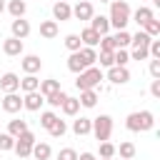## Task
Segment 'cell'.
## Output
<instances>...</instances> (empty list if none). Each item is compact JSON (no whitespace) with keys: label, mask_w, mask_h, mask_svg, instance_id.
<instances>
[{"label":"cell","mask_w":160,"mask_h":160,"mask_svg":"<svg viewBox=\"0 0 160 160\" xmlns=\"http://www.w3.org/2000/svg\"><path fill=\"white\" fill-rule=\"evenodd\" d=\"M115 155V145L108 140V142H100V158H112Z\"/></svg>","instance_id":"f35d334b"},{"label":"cell","mask_w":160,"mask_h":160,"mask_svg":"<svg viewBox=\"0 0 160 160\" xmlns=\"http://www.w3.org/2000/svg\"><path fill=\"white\" fill-rule=\"evenodd\" d=\"M32 145H35V135L30 132V130H25L18 140H15V155L18 158H30V152H32Z\"/></svg>","instance_id":"5b68a950"},{"label":"cell","mask_w":160,"mask_h":160,"mask_svg":"<svg viewBox=\"0 0 160 160\" xmlns=\"http://www.w3.org/2000/svg\"><path fill=\"white\" fill-rule=\"evenodd\" d=\"M20 108H22V98H20L18 92H8V95L2 98V110H5V112L15 115V112H20Z\"/></svg>","instance_id":"ba28073f"},{"label":"cell","mask_w":160,"mask_h":160,"mask_svg":"<svg viewBox=\"0 0 160 160\" xmlns=\"http://www.w3.org/2000/svg\"><path fill=\"white\" fill-rule=\"evenodd\" d=\"M100 2H112V0H100Z\"/></svg>","instance_id":"c3c4849f"},{"label":"cell","mask_w":160,"mask_h":160,"mask_svg":"<svg viewBox=\"0 0 160 160\" xmlns=\"http://www.w3.org/2000/svg\"><path fill=\"white\" fill-rule=\"evenodd\" d=\"M90 132L95 135V140L108 142V140H110V135H112V118H110V115H100V118H95V120H92V130H90Z\"/></svg>","instance_id":"277c9868"},{"label":"cell","mask_w":160,"mask_h":160,"mask_svg":"<svg viewBox=\"0 0 160 160\" xmlns=\"http://www.w3.org/2000/svg\"><path fill=\"white\" fill-rule=\"evenodd\" d=\"M90 28L102 38V35H108V32H110V20H108L105 15H92V18H90Z\"/></svg>","instance_id":"7c38bea8"},{"label":"cell","mask_w":160,"mask_h":160,"mask_svg":"<svg viewBox=\"0 0 160 160\" xmlns=\"http://www.w3.org/2000/svg\"><path fill=\"white\" fill-rule=\"evenodd\" d=\"M152 5H160V0H152Z\"/></svg>","instance_id":"7dc6e473"},{"label":"cell","mask_w":160,"mask_h":160,"mask_svg":"<svg viewBox=\"0 0 160 160\" xmlns=\"http://www.w3.org/2000/svg\"><path fill=\"white\" fill-rule=\"evenodd\" d=\"M58 160H78V152H75L72 148H62V150L58 152Z\"/></svg>","instance_id":"60d3db41"},{"label":"cell","mask_w":160,"mask_h":160,"mask_svg":"<svg viewBox=\"0 0 160 160\" xmlns=\"http://www.w3.org/2000/svg\"><path fill=\"white\" fill-rule=\"evenodd\" d=\"M120 160H122V158H120Z\"/></svg>","instance_id":"816d5d0a"},{"label":"cell","mask_w":160,"mask_h":160,"mask_svg":"<svg viewBox=\"0 0 160 160\" xmlns=\"http://www.w3.org/2000/svg\"><path fill=\"white\" fill-rule=\"evenodd\" d=\"M80 42H82L85 48H95V45L100 42V35H98L92 28H85V30L80 32Z\"/></svg>","instance_id":"ffe728a7"},{"label":"cell","mask_w":160,"mask_h":160,"mask_svg":"<svg viewBox=\"0 0 160 160\" xmlns=\"http://www.w3.org/2000/svg\"><path fill=\"white\" fill-rule=\"evenodd\" d=\"M62 2H70V0H62Z\"/></svg>","instance_id":"f907efd6"},{"label":"cell","mask_w":160,"mask_h":160,"mask_svg":"<svg viewBox=\"0 0 160 160\" xmlns=\"http://www.w3.org/2000/svg\"><path fill=\"white\" fill-rule=\"evenodd\" d=\"M5 10H8L12 18H22L25 10H28V5H25V0H10V2L5 5Z\"/></svg>","instance_id":"603a6c76"},{"label":"cell","mask_w":160,"mask_h":160,"mask_svg":"<svg viewBox=\"0 0 160 160\" xmlns=\"http://www.w3.org/2000/svg\"><path fill=\"white\" fill-rule=\"evenodd\" d=\"M42 102H45V98L35 90V92H25V98H22V108L25 110H30V112H38L40 108H42Z\"/></svg>","instance_id":"9c48e42d"},{"label":"cell","mask_w":160,"mask_h":160,"mask_svg":"<svg viewBox=\"0 0 160 160\" xmlns=\"http://www.w3.org/2000/svg\"><path fill=\"white\" fill-rule=\"evenodd\" d=\"M55 120H58V115H55V112H50V110H48V112H40V125H42L45 130H50Z\"/></svg>","instance_id":"8d00e7d4"},{"label":"cell","mask_w":160,"mask_h":160,"mask_svg":"<svg viewBox=\"0 0 160 160\" xmlns=\"http://www.w3.org/2000/svg\"><path fill=\"white\" fill-rule=\"evenodd\" d=\"M128 60H130V55H128L125 50H115V52H112V62H115L118 68H128Z\"/></svg>","instance_id":"d590c367"},{"label":"cell","mask_w":160,"mask_h":160,"mask_svg":"<svg viewBox=\"0 0 160 160\" xmlns=\"http://www.w3.org/2000/svg\"><path fill=\"white\" fill-rule=\"evenodd\" d=\"M90 130H92V120L90 118H78V120H72V132L75 135H90Z\"/></svg>","instance_id":"ac0fdd59"},{"label":"cell","mask_w":160,"mask_h":160,"mask_svg":"<svg viewBox=\"0 0 160 160\" xmlns=\"http://www.w3.org/2000/svg\"><path fill=\"white\" fill-rule=\"evenodd\" d=\"M98 45H100V50H102V52H115V50H118V48H115V42H112V35H102Z\"/></svg>","instance_id":"e575fe53"},{"label":"cell","mask_w":160,"mask_h":160,"mask_svg":"<svg viewBox=\"0 0 160 160\" xmlns=\"http://www.w3.org/2000/svg\"><path fill=\"white\" fill-rule=\"evenodd\" d=\"M152 125H155V118L150 110H135L125 118V128L130 132H145V130H152Z\"/></svg>","instance_id":"6da1fadb"},{"label":"cell","mask_w":160,"mask_h":160,"mask_svg":"<svg viewBox=\"0 0 160 160\" xmlns=\"http://www.w3.org/2000/svg\"><path fill=\"white\" fill-rule=\"evenodd\" d=\"M52 15H55V22L58 20H70L72 18V8H70V2H55L52 5Z\"/></svg>","instance_id":"9a60e30c"},{"label":"cell","mask_w":160,"mask_h":160,"mask_svg":"<svg viewBox=\"0 0 160 160\" xmlns=\"http://www.w3.org/2000/svg\"><path fill=\"white\" fill-rule=\"evenodd\" d=\"M65 48H68L70 52H78V50L82 48V42H80V35H75V32L65 35Z\"/></svg>","instance_id":"1f68e13d"},{"label":"cell","mask_w":160,"mask_h":160,"mask_svg":"<svg viewBox=\"0 0 160 160\" xmlns=\"http://www.w3.org/2000/svg\"><path fill=\"white\" fill-rule=\"evenodd\" d=\"M48 132H50L52 138H62V135L68 132V125H65V120H60V118H58V120L52 122V128H50Z\"/></svg>","instance_id":"d6a6232c"},{"label":"cell","mask_w":160,"mask_h":160,"mask_svg":"<svg viewBox=\"0 0 160 160\" xmlns=\"http://www.w3.org/2000/svg\"><path fill=\"white\" fill-rule=\"evenodd\" d=\"M25 130H28V122H25V120H10V122H8V135H12L15 140H18Z\"/></svg>","instance_id":"d4e9b609"},{"label":"cell","mask_w":160,"mask_h":160,"mask_svg":"<svg viewBox=\"0 0 160 160\" xmlns=\"http://www.w3.org/2000/svg\"><path fill=\"white\" fill-rule=\"evenodd\" d=\"M15 148V138L8 135V132H0V152L2 150H12Z\"/></svg>","instance_id":"74e56055"},{"label":"cell","mask_w":160,"mask_h":160,"mask_svg":"<svg viewBox=\"0 0 160 160\" xmlns=\"http://www.w3.org/2000/svg\"><path fill=\"white\" fill-rule=\"evenodd\" d=\"M10 30H12V38L22 40V38H28V35H30V22H28V20H22V18H15V20H12V25H10Z\"/></svg>","instance_id":"4fadbf2b"},{"label":"cell","mask_w":160,"mask_h":160,"mask_svg":"<svg viewBox=\"0 0 160 160\" xmlns=\"http://www.w3.org/2000/svg\"><path fill=\"white\" fill-rule=\"evenodd\" d=\"M40 68H42V60H40L38 55H25V58H22V70H25V75H35V72H40Z\"/></svg>","instance_id":"5bb4252c"},{"label":"cell","mask_w":160,"mask_h":160,"mask_svg":"<svg viewBox=\"0 0 160 160\" xmlns=\"http://www.w3.org/2000/svg\"><path fill=\"white\" fill-rule=\"evenodd\" d=\"M150 95L152 98H160V80H152L150 82Z\"/></svg>","instance_id":"ee69618b"},{"label":"cell","mask_w":160,"mask_h":160,"mask_svg":"<svg viewBox=\"0 0 160 160\" xmlns=\"http://www.w3.org/2000/svg\"><path fill=\"white\" fill-rule=\"evenodd\" d=\"M78 52H80V58L85 60V65H88V68H92V65L98 62V52H95V48H85V45H82Z\"/></svg>","instance_id":"83f0119b"},{"label":"cell","mask_w":160,"mask_h":160,"mask_svg":"<svg viewBox=\"0 0 160 160\" xmlns=\"http://www.w3.org/2000/svg\"><path fill=\"white\" fill-rule=\"evenodd\" d=\"M110 28L115 30H125V25L130 22V5L125 0H112L110 2Z\"/></svg>","instance_id":"7a4b0ae2"},{"label":"cell","mask_w":160,"mask_h":160,"mask_svg":"<svg viewBox=\"0 0 160 160\" xmlns=\"http://www.w3.org/2000/svg\"><path fill=\"white\" fill-rule=\"evenodd\" d=\"M100 80H102V70L92 65V68H88V70H82V72L78 75L75 85H78V90L82 92V90H95V88L100 85Z\"/></svg>","instance_id":"3957f363"},{"label":"cell","mask_w":160,"mask_h":160,"mask_svg":"<svg viewBox=\"0 0 160 160\" xmlns=\"http://www.w3.org/2000/svg\"><path fill=\"white\" fill-rule=\"evenodd\" d=\"M148 55H150V52H148V48H142V45H140V48H132V55H130V60H145Z\"/></svg>","instance_id":"b9f144b4"},{"label":"cell","mask_w":160,"mask_h":160,"mask_svg":"<svg viewBox=\"0 0 160 160\" xmlns=\"http://www.w3.org/2000/svg\"><path fill=\"white\" fill-rule=\"evenodd\" d=\"M98 100H100V98H98V90H82V92H80V105H82V108H95Z\"/></svg>","instance_id":"cb8c5ba5"},{"label":"cell","mask_w":160,"mask_h":160,"mask_svg":"<svg viewBox=\"0 0 160 160\" xmlns=\"http://www.w3.org/2000/svg\"><path fill=\"white\" fill-rule=\"evenodd\" d=\"M65 98H68V95H65L62 90H58V92L48 95V98H45V102H48V105H52V108H60V105L65 102Z\"/></svg>","instance_id":"836d02e7"},{"label":"cell","mask_w":160,"mask_h":160,"mask_svg":"<svg viewBox=\"0 0 160 160\" xmlns=\"http://www.w3.org/2000/svg\"><path fill=\"white\" fill-rule=\"evenodd\" d=\"M78 160H95V155L92 152H82V155H78Z\"/></svg>","instance_id":"f6af8a7d"},{"label":"cell","mask_w":160,"mask_h":160,"mask_svg":"<svg viewBox=\"0 0 160 160\" xmlns=\"http://www.w3.org/2000/svg\"><path fill=\"white\" fill-rule=\"evenodd\" d=\"M152 18H155V15H152V8H145V5H140L135 12H130V20H135L140 28H142L148 20H152Z\"/></svg>","instance_id":"2e32d148"},{"label":"cell","mask_w":160,"mask_h":160,"mask_svg":"<svg viewBox=\"0 0 160 160\" xmlns=\"http://www.w3.org/2000/svg\"><path fill=\"white\" fill-rule=\"evenodd\" d=\"M60 108H62V112H65V115H78V110H80V100L68 95V98H65V102H62Z\"/></svg>","instance_id":"f1b7e54d"},{"label":"cell","mask_w":160,"mask_h":160,"mask_svg":"<svg viewBox=\"0 0 160 160\" xmlns=\"http://www.w3.org/2000/svg\"><path fill=\"white\" fill-rule=\"evenodd\" d=\"M0 90L8 95V92H18L20 90V78L15 75V72H5L2 78H0Z\"/></svg>","instance_id":"52a82bcc"},{"label":"cell","mask_w":160,"mask_h":160,"mask_svg":"<svg viewBox=\"0 0 160 160\" xmlns=\"http://www.w3.org/2000/svg\"><path fill=\"white\" fill-rule=\"evenodd\" d=\"M150 75L155 80H160V60H150Z\"/></svg>","instance_id":"7bdbcfd3"},{"label":"cell","mask_w":160,"mask_h":160,"mask_svg":"<svg viewBox=\"0 0 160 160\" xmlns=\"http://www.w3.org/2000/svg\"><path fill=\"white\" fill-rule=\"evenodd\" d=\"M112 42H115L118 50H125V48L130 45V32H128V30H118V32L112 35Z\"/></svg>","instance_id":"4316f807"},{"label":"cell","mask_w":160,"mask_h":160,"mask_svg":"<svg viewBox=\"0 0 160 160\" xmlns=\"http://www.w3.org/2000/svg\"><path fill=\"white\" fill-rule=\"evenodd\" d=\"M40 35L48 38V40L58 38V22H55V20H42V22H40Z\"/></svg>","instance_id":"44dd1931"},{"label":"cell","mask_w":160,"mask_h":160,"mask_svg":"<svg viewBox=\"0 0 160 160\" xmlns=\"http://www.w3.org/2000/svg\"><path fill=\"white\" fill-rule=\"evenodd\" d=\"M2 52L8 55V58H18V55H22V40H18V38H5V42H2Z\"/></svg>","instance_id":"30bf717a"},{"label":"cell","mask_w":160,"mask_h":160,"mask_svg":"<svg viewBox=\"0 0 160 160\" xmlns=\"http://www.w3.org/2000/svg\"><path fill=\"white\" fill-rule=\"evenodd\" d=\"M30 155H32L35 160H48V158L52 155V150H50V145H48V142H35Z\"/></svg>","instance_id":"7402d4cb"},{"label":"cell","mask_w":160,"mask_h":160,"mask_svg":"<svg viewBox=\"0 0 160 160\" xmlns=\"http://www.w3.org/2000/svg\"><path fill=\"white\" fill-rule=\"evenodd\" d=\"M100 160H112V158H100Z\"/></svg>","instance_id":"681fc988"},{"label":"cell","mask_w":160,"mask_h":160,"mask_svg":"<svg viewBox=\"0 0 160 160\" xmlns=\"http://www.w3.org/2000/svg\"><path fill=\"white\" fill-rule=\"evenodd\" d=\"M58 90H60V80H55V78H50V80H40L38 92H40L42 98H48V95H52V92H58Z\"/></svg>","instance_id":"d6986e66"},{"label":"cell","mask_w":160,"mask_h":160,"mask_svg":"<svg viewBox=\"0 0 160 160\" xmlns=\"http://www.w3.org/2000/svg\"><path fill=\"white\" fill-rule=\"evenodd\" d=\"M115 152H120V158H122V160H132L138 150H135V145H132V142H120V148H115Z\"/></svg>","instance_id":"4dcf8cb0"},{"label":"cell","mask_w":160,"mask_h":160,"mask_svg":"<svg viewBox=\"0 0 160 160\" xmlns=\"http://www.w3.org/2000/svg\"><path fill=\"white\" fill-rule=\"evenodd\" d=\"M142 32H145L148 38H152V40H155V38L160 35V20H155V18H152V20H148V22L142 25Z\"/></svg>","instance_id":"f546056e"},{"label":"cell","mask_w":160,"mask_h":160,"mask_svg":"<svg viewBox=\"0 0 160 160\" xmlns=\"http://www.w3.org/2000/svg\"><path fill=\"white\" fill-rule=\"evenodd\" d=\"M68 70L75 72V75H80L82 70H88V65H85V60L80 58V52H70V58H68Z\"/></svg>","instance_id":"e0dca14e"},{"label":"cell","mask_w":160,"mask_h":160,"mask_svg":"<svg viewBox=\"0 0 160 160\" xmlns=\"http://www.w3.org/2000/svg\"><path fill=\"white\" fill-rule=\"evenodd\" d=\"M98 60H100V68H112V65H115V62H112V52H102V50H100Z\"/></svg>","instance_id":"ab89813d"},{"label":"cell","mask_w":160,"mask_h":160,"mask_svg":"<svg viewBox=\"0 0 160 160\" xmlns=\"http://www.w3.org/2000/svg\"><path fill=\"white\" fill-rule=\"evenodd\" d=\"M105 78H108L112 85H125V82L130 80V70H128V68H118V65H112V68H108Z\"/></svg>","instance_id":"8992f818"},{"label":"cell","mask_w":160,"mask_h":160,"mask_svg":"<svg viewBox=\"0 0 160 160\" xmlns=\"http://www.w3.org/2000/svg\"><path fill=\"white\" fill-rule=\"evenodd\" d=\"M38 88H40V80H38L35 75H25V78L20 80V90H22V92H35Z\"/></svg>","instance_id":"484cf974"},{"label":"cell","mask_w":160,"mask_h":160,"mask_svg":"<svg viewBox=\"0 0 160 160\" xmlns=\"http://www.w3.org/2000/svg\"><path fill=\"white\" fill-rule=\"evenodd\" d=\"M5 12V0H0V15Z\"/></svg>","instance_id":"bcb514c9"},{"label":"cell","mask_w":160,"mask_h":160,"mask_svg":"<svg viewBox=\"0 0 160 160\" xmlns=\"http://www.w3.org/2000/svg\"><path fill=\"white\" fill-rule=\"evenodd\" d=\"M92 15H95V10H92V2H88V0H80L72 8V18H78V20H90Z\"/></svg>","instance_id":"8fae6325"}]
</instances>
